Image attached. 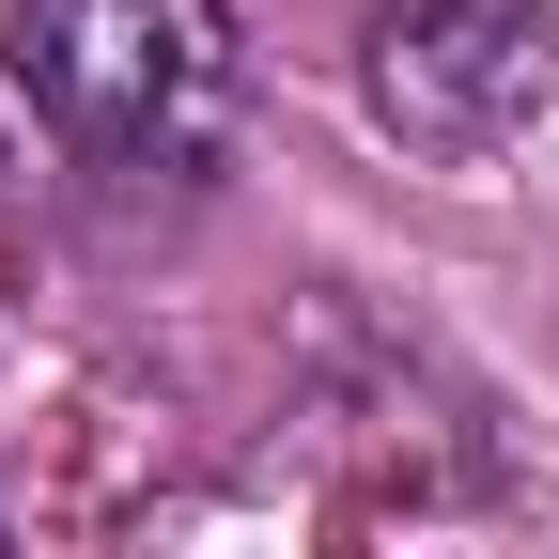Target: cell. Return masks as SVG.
Returning <instances> with one entry per match:
<instances>
[{"mask_svg":"<svg viewBox=\"0 0 559 559\" xmlns=\"http://www.w3.org/2000/svg\"><path fill=\"white\" fill-rule=\"evenodd\" d=\"M16 94L109 171H218L249 124L234 0H16L0 16Z\"/></svg>","mask_w":559,"mask_h":559,"instance_id":"obj_1","label":"cell"},{"mask_svg":"<svg viewBox=\"0 0 559 559\" xmlns=\"http://www.w3.org/2000/svg\"><path fill=\"white\" fill-rule=\"evenodd\" d=\"M559 94V16L544 0H389L358 32V109L404 156H498Z\"/></svg>","mask_w":559,"mask_h":559,"instance_id":"obj_2","label":"cell"}]
</instances>
